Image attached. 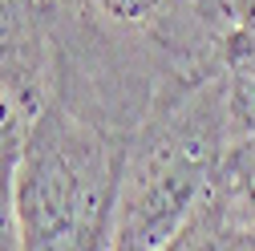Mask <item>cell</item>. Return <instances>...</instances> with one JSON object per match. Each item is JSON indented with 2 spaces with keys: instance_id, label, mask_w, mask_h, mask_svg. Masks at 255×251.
Instances as JSON below:
<instances>
[{
  "instance_id": "6da1fadb",
  "label": "cell",
  "mask_w": 255,
  "mask_h": 251,
  "mask_svg": "<svg viewBox=\"0 0 255 251\" xmlns=\"http://www.w3.org/2000/svg\"><path fill=\"white\" fill-rule=\"evenodd\" d=\"M57 98L134 134L158 93L223 69L231 20L223 0H57Z\"/></svg>"
},
{
  "instance_id": "7a4b0ae2",
  "label": "cell",
  "mask_w": 255,
  "mask_h": 251,
  "mask_svg": "<svg viewBox=\"0 0 255 251\" xmlns=\"http://www.w3.org/2000/svg\"><path fill=\"white\" fill-rule=\"evenodd\" d=\"M231 138L223 69L158 93L126 142L110 247H170Z\"/></svg>"
},
{
  "instance_id": "3957f363",
  "label": "cell",
  "mask_w": 255,
  "mask_h": 251,
  "mask_svg": "<svg viewBox=\"0 0 255 251\" xmlns=\"http://www.w3.org/2000/svg\"><path fill=\"white\" fill-rule=\"evenodd\" d=\"M126 142L65 98L45 102L28 118L16 158L20 243L33 251L110 247Z\"/></svg>"
},
{
  "instance_id": "277c9868",
  "label": "cell",
  "mask_w": 255,
  "mask_h": 251,
  "mask_svg": "<svg viewBox=\"0 0 255 251\" xmlns=\"http://www.w3.org/2000/svg\"><path fill=\"white\" fill-rule=\"evenodd\" d=\"M61 85L57 0H0V89L33 118Z\"/></svg>"
},
{
  "instance_id": "5b68a950",
  "label": "cell",
  "mask_w": 255,
  "mask_h": 251,
  "mask_svg": "<svg viewBox=\"0 0 255 251\" xmlns=\"http://www.w3.org/2000/svg\"><path fill=\"white\" fill-rule=\"evenodd\" d=\"M170 247L255 251V134H235Z\"/></svg>"
},
{
  "instance_id": "8992f818",
  "label": "cell",
  "mask_w": 255,
  "mask_h": 251,
  "mask_svg": "<svg viewBox=\"0 0 255 251\" xmlns=\"http://www.w3.org/2000/svg\"><path fill=\"white\" fill-rule=\"evenodd\" d=\"M223 98L231 134H255V33L231 28L223 45Z\"/></svg>"
},
{
  "instance_id": "52a82bcc",
  "label": "cell",
  "mask_w": 255,
  "mask_h": 251,
  "mask_svg": "<svg viewBox=\"0 0 255 251\" xmlns=\"http://www.w3.org/2000/svg\"><path fill=\"white\" fill-rule=\"evenodd\" d=\"M16 158L20 154H0V251L24 247L16 215Z\"/></svg>"
},
{
  "instance_id": "ba28073f",
  "label": "cell",
  "mask_w": 255,
  "mask_h": 251,
  "mask_svg": "<svg viewBox=\"0 0 255 251\" xmlns=\"http://www.w3.org/2000/svg\"><path fill=\"white\" fill-rule=\"evenodd\" d=\"M24 130H28V114L0 89V154H20Z\"/></svg>"
},
{
  "instance_id": "9c48e42d",
  "label": "cell",
  "mask_w": 255,
  "mask_h": 251,
  "mask_svg": "<svg viewBox=\"0 0 255 251\" xmlns=\"http://www.w3.org/2000/svg\"><path fill=\"white\" fill-rule=\"evenodd\" d=\"M223 4H227L231 28H247V33H255V0H223Z\"/></svg>"
}]
</instances>
